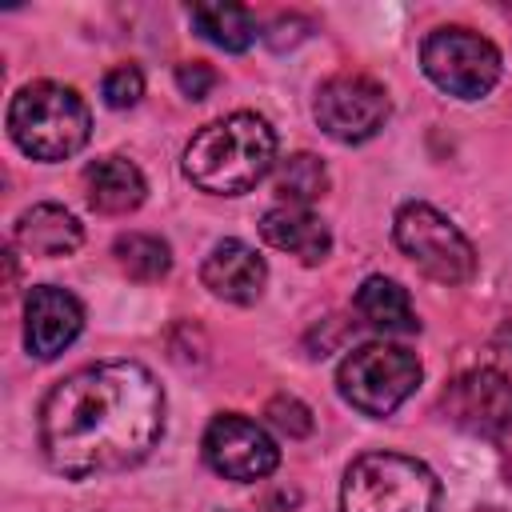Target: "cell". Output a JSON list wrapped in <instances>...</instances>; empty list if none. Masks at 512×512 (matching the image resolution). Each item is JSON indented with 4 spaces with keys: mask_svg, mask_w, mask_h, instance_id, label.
<instances>
[{
    "mask_svg": "<svg viewBox=\"0 0 512 512\" xmlns=\"http://www.w3.org/2000/svg\"><path fill=\"white\" fill-rule=\"evenodd\" d=\"M316 124L340 140V144H364L372 140L388 120V92L372 76L340 72L316 88Z\"/></svg>",
    "mask_w": 512,
    "mask_h": 512,
    "instance_id": "8",
    "label": "cell"
},
{
    "mask_svg": "<svg viewBox=\"0 0 512 512\" xmlns=\"http://www.w3.org/2000/svg\"><path fill=\"white\" fill-rule=\"evenodd\" d=\"M276 164V132L256 112H232L204 124L184 148V176L200 192L240 196Z\"/></svg>",
    "mask_w": 512,
    "mask_h": 512,
    "instance_id": "2",
    "label": "cell"
},
{
    "mask_svg": "<svg viewBox=\"0 0 512 512\" xmlns=\"http://www.w3.org/2000/svg\"><path fill=\"white\" fill-rule=\"evenodd\" d=\"M176 88L188 96V100H204L212 88H216V68L212 64H180L176 68Z\"/></svg>",
    "mask_w": 512,
    "mask_h": 512,
    "instance_id": "22",
    "label": "cell"
},
{
    "mask_svg": "<svg viewBox=\"0 0 512 512\" xmlns=\"http://www.w3.org/2000/svg\"><path fill=\"white\" fill-rule=\"evenodd\" d=\"M8 136L32 160H68L92 136V112L84 96L56 80L24 84L8 104Z\"/></svg>",
    "mask_w": 512,
    "mask_h": 512,
    "instance_id": "3",
    "label": "cell"
},
{
    "mask_svg": "<svg viewBox=\"0 0 512 512\" xmlns=\"http://www.w3.org/2000/svg\"><path fill=\"white\" fill-rule=\"evenodd\" d=\"M100 92H104V104H108V108H132V104L144 96V72H140L136 64H116V68L104 76Z\"/></svg>",
    "mask_w": 512,
    "mask_h": 512,
    "instance_id": "20",
    "label": "cell"
},
{
    "mask_svg": "<svg viewBox=\"0 0 512 512\" xmlns=\"http://www.w3.org/2000/svg\"><path fill=\"white\" fill-rule=\"evenodd\" d=\"M420 68L440 92L456 100H480L500 80V48L472 28L448 24L420 44Z\"/></svg>",
    "mask_w": 512,
    "mask_h": 512,
    "instance_id": "7",
    "label": "cell"
},
{
    "mask_svg": "<svg viewBox=\"0 0 512 512\" xmlns=\"http://www.w3.org/2000/svg\"><path fill=\"white\" fill-rule=\"evenodd\" d=\"M392 236L400 244V252L428 276L440 284H464L476 272V248L468 244V236L432 204L408 200L400 204L396 220H392Z\"/></svg>",
    "mask_w": 512,
    "mask_h": 512,
    "instance_id": "6",
    "label": "cell"
},
{
    "mask_svg": "<svg viewBox=\"0 0 512 512\" xmlns=\"http://www.w3.org/2000/svg\"><path fill=\"white\" fill-rule=\"evenodd\" d=\"M260 236L264 244L296 256L300 264H320L332 252V232L328 224L308 212L304 204H276L260 216Z\"/></svg>",
    "mask_w": 512,
    "mask_h": 512,
    "instance_id": "13",
    "label": "cell"
},
{
    "mask_svg": "<svg viewBox=\"0 0 512 512\" xmlns=\"http://www.w3.org/2000/svg\"><path fill=\"white\" fill-rule=\"evenodd\" d=\"M200 280L212 296H220L228 304H252L264 292L268 268H264V256H256V248H248L244 240H220L204 256Z\"/></svg>",
    "mask_w": 512,
    "mask_h": 512,
    "instance_id": "12",
    "label": "cell"
},
{
    "mask_svg": "<svg viewBox=\"0 0 512 512\" xmlns=\"http://www.w3.org/2000/svg\"><path fill=\"white\" fill-rule=\"evenodd\" d=\"M112 256H116L120 272L140 280V284L164 280L168 268H172V248L160 236H152V232H124V236H116Z\"/></svg>",
    "mask_w": 512,
    "mask_h": 512,
    "instance_id": "18",
    "label": "cell"
},
{
    "mask_svg": "<svg viewBox=\"0 0 512 512\" xmlns=\"http://www.w3.org/2000/svg\"><path fill=\"white\" fill-rule=\"evenodd\" d=\"M324 188H328V168L312 152L288 156L280 164V172H276V192H280L284 204H304L308 208L316 196H324Z\"/></svg>",
    "mask_w": 512,
    "mask_h": 512,
    "instance_id": "19",
    "label": "cell"
},
{
    "mask_svg": "<svg viewBox=\"0 0 512 512\" xmlns=\"http://www.w3.org/2000/svg\"><path fill=\"white\" fill-rule=\"evenodd\" d=\"M84 192H88V204L104 216H124V212H136L148 196V184H144V172L124 160V156H100L84 168Z\"/></svg>",
    "mask_w": 512,
    "mask_h": 512,
    "instance_id": "14",
    "label": "cell"
},
{
    "mask_svg": "<svg viewBox=\"0 0 512 512\" xmlns=\"http://www.w3.org/2000/svg\"><path fill=\"white\" fill-rule=\"evenodd\" d=\"M356 312L384 336H408L420 328L416 312H412V300H408V288H400L396 280L388 276H368L356 292Z\"/></svg>",
    "mask_w": 512,
    "mask_h": 512,
    "instance_id": "16",
    "label": "cell"
},
{
    "mask_svg": "<svg viewBox=\"0 0 512 512\" xmlns=\"http://www.w3.org/2000/svg\"><path fill=\"white\" fill-rule=\"evenodd\" d=\"M164 436V388L140 360H100L40 404V452L68 480L124 472Z\"/></svg>",
    "mask_w": 512,
    "mask_h": 512,
    "instance_id": "1",
    "label": "cell"
},
{
    "mask_svg": "<svg viewBox=\"0 0 512 512\" xmlns=\"http://www.w3.org/2000/svg\"><path fill=\"white\" fill-rule=\"evenodd\" d=\"M204 460L224 480H264L280 464L276 440L240 412H220L204 432Z\"/></svg>",
    "mask_w": 512,
    "mask_h": 512,
    "instance_id": "9",
    "label": "cell"
},
{
    "mask_svg": "<svg viewBox=\"0 0 512 512\" xmlns=\"http://www.w3.org/2000/svg\"><path fill=\"white\" fill-rule=\"evenodd\" d=\"M440 408L452 424L476 432V436H504L512 428V380L496 368H472L460 372L444 396Z\"/></svg>",
    "mask_w": 512,
    "mask_h": 512,
    "instance_id": "10",
    "label": "cell"
},
{
    "mask_svg": "<svg viewBox=\"0 0 512 512\" xmlns=\"http://www.w3.org/2000/svg\"><path fill=\"white\" fill-rule=\"evenodd\" d=\"M16 244L32 256H68L80 248V220L60 204H32L16 216Z\"/></svg>",
    "mask_w": 512,
    "mask_h": 512,
    "instance_id": "15",
    "label": "cell"
},
{
    "mask_svg": "<svg viewBox=\"0 0 512 512\" xmlns=\"http://www.w3.org/2000/svg\"><path fill=\"white\" fill-rule=\"evenodd\" d=\"M436 472L404 452H364L340 484V512H436Z\"/></svg>",
    "mask_w": 512,
    "mask_h": 512,
    "instance_id": "4",
    "label": "cell"
},
{
    "mask_svg": "<svg viewBox=\"0 0 512 512\" xmlns=\"http://www.w3.org/2000/svg\"><path fill=\"white\" fill-rule=\"evenodd\" d=\"M84 328V308L68 288L36 284L24 300V344L36 360H56Z\"/></svg>",
    "mask_w": 512,
    "mask_h": 512,
    "instance_id": "11",
    "label": "cell"
},
{
    "mask_svg": "<svg viewBox=\"0 0 512 512\" xmlns=\"http://www.w3.org/2000/svg\"><path fill=\"white\" fill-rule=\"evenodd\" d=\"M264 416H268V424H272L276 432H284V436H308V432H312V412H308L296 396H272L268 408H264Z\"/></svg>",
    "mask_w": 512,
    "mask_h": 512,
    "instance_id": "21",
    "label": "cell"
},
{
    "mask_svg": "<svg viewBox=\"0 0 512 512\" xmlns=\"http://www.w3.org/2000/svg\"><path fill=\"white\" fill-rule=\"evenodd\" d=\"M188 16L192 28L224 52H244L256 40V16L244 4H192Z\"/></svg>",
    "mask_w": 512,
    "mask_h": 512,
    "instance_id": "17",
    "label": "cell"
},
{
    "mask_svg": "<svg viewBox=\"0 0 512 512\" xmlns=\"http://www.w3.org/2000/svg\"><path fill=\"white\" fill-rule=\"evenodd\" d=\"M424 368L420 356L408 352L404 344H360L356 352L344 356L340 372H336V388L340 396L364 412V416H392L420 384Z\"/></svg>",
    "mask_w": 512,
    "mask_h": 512,
    "instance_id": "5",
    "label": "cell"
}]
</instances>
